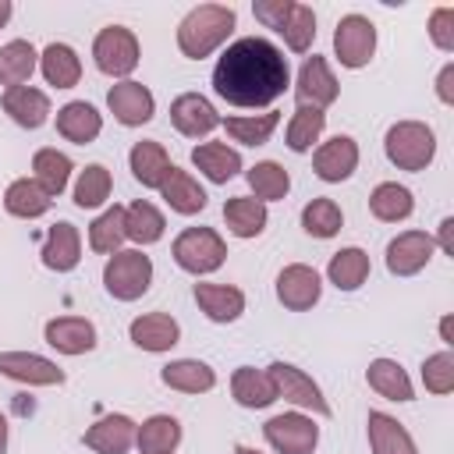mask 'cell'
I'll use <instances>...</instances> for the list:
<instances>
[{"label":"cell","instance_id":"1","mask_svg":"<svg viewBox=\"0 0 454 454\" xmlns=\"http://www.w3.org/2000/svg\"><path fill=\"white\" fill-rule=\"evenodd\" d=\"M291 85V67L280 46L262 35L234 39L213 64V92L241 110L277 103Z\"/></svg>","mask_w":454,"mask_h":454},{"label":"cell","instance_id":"2","mask_svg":"<svg viewBox=\"0 0 454 454\" xmlns=\"http://www.w3.org/2000/svg\"><path fill=\"white\" fill-rule=\"evenodd\" d=\"M234 25H238L234 7H227V4H199L177 21V50L188 60H202V57L216 53L231 39Z\"/></svg>","mask_w":454,"mask_h":454},{"label":"cell","instance_id":"3","mask_svg":"<svg viewBox=\"0 0 454 454\" xmlns=\"http://www.w3.org/2000/svg\"><path fill=\"white\" fill-rule=\"evenodd\" d=\"M383 153L397 170L419 174L436 156V131L426 121H397L383 135Z\"/></svg>","mask_w":454,"mask_h":454},{"label":"cell","instance_id":"4","mask_svg":"<svg viewBox=\"0 0 454 454\" xmlns=\"http://www.w3.org/2000/svg\"><path fill=\"white\" fill-rule=\"evenodd\" d=\"M103 287L114 301H138L153 287V259L142 248H121L106 255Z\"/></svg>","mask_w":454,"mask_h":454},{"label":"cell","instance_id":"5","mask_svg":"<svg viewBox=\"0 0 454 454\" xmlns=\"http://www.w3.org/2000/svg\"><path fill=\"white\" fill-rule=\"evenodd\" d=\"M174 262L192 277H209L227 259V241L213 227H184L170 245Z\"/></svg>","mask_w":454,"mask_h":454},{"label":"cell","instance_id":"6","mask_svg":"<svg viewBox=\"0 0 454 454\" xmlns=\"http://www.w3.org/2000/svg\"><path fill=\"white\" fill-rule=\"evenodd\" d=\"M142 60V46H138V35L124 25H106L96 32L92 39V64L106 74V78H117V82H128L131 71L138 67Z\"/></svg>","mask_w":454,"mask_h":454},{"label":"cell","instance_id":"7","mask_svg":"<svg viewBox=\"0 0 454 454\" xmlns=\"http://www.w3.org/2000/svg\"><path fill=\"white\" fill-rule=\"evenodd\" d=\"M266 369H270V376H273L277 397H284L287 404H294V411H305V415H312V419H330L333 408H330V401L323 397L319 383H316L305 369H298V365H291V362H270Z\"/></svg>","mask_w":454,"mask_h":454},{"label":"cell","instance_id":"8","mask_svg":"<svg viewBox=\"0 0 454 454\" xmlns=\"http://www.w3.org/2000/svg\"><path fill=\"white\" fill-rule=\"evenodd\" d=\"M262 440L277 454H312L319 443V426L305 411H280L262 422Z\"/></svg>","mask_w":454,"mask_h":454},{"label":"cell","instance_id":"9","mask_svg":"<svg viewBox=\"0 0 454 454\" xmlns=\"http://www.w3.org/2000/svg\"><path fill=\"white\" fill-rule=\"evenodd\" d=\"M376 53V25L365 14H344L333 28V57L348 71H362Z\"/></svg>","mask_w":454,"mask_h":454},{"label":"cell","instance_id":"10","mask_svg":"<svg viewBox=\"0 0 454 454\" xmlns=\"http://www.w3.org/2000/svg\"><path fill=\"white\" fill-rule=\"evenodd\" d=\"M337 96H340V85H337V74L330 71L326 57H319V53L305 57L301 67H298V78H294V99H298V106H312V110H323L326 114V106H333Z\"/></svg>","mask_w":454,"mask_h":454},{"label":"cell","instance_id":"11","mask_svg":"<svg viewBox=\"0 0 454 454\" xmlns=\"http://www.w3.org/2000/svg\"><path fill=\"white\" fill-rule=\"evenodd\" d=\"M106 110L114 114L117 124H124V128H142V124H149L153 114H156V96H153L142 82H135V78L114 82L110 92H106Z\"/></svg>","mask_w":454,"mask_h":454},{"label":"cell","instance_id":"12","mask_svg":"<svg viewBox=\"0 0 454 454\" xmlns=\"http://www.w3.org/2000/svg\"><path fill=\"white\" fill-rule=\"evenodd\" d=\"M433 252H436L433 234H426V231H401L397 238L387 241V255L383 259H387V270L394 277H415V273H422L429 266Z\"/></svg>","mask_w":454,"mask_h":454},{"label":"cell","instance_id":"13","mask_svg":"<svg viewBox=\"0 0 454 454\" xmlns=\"http://www.w3.org/2000/svg\"><path fill=\"white\" fill-rule=\"evenodd\" d=\"M323 294V277L309 262H291L277 273V301L291 312H309Z\"/></svg>","mask_w":454,"mask_h":454},{"label":"cell","instance_id":"14","mask_svg":"<svg viewBox=\"0 0 454 454\" xmlns=\"http://www.w3.org/2000/svg\"><path fill=\"white\" fill-rule=\"evenodd\" d=\"M0 376L25 383V387H60L64 369L35 351H0Z\"/></svg>","mask_w":454,"mask_h":454},{"label":"cell","instance_id":"15","mask_svg":"<svg viewBox=\"0 0 454 454\" xmlns=\"http://www.w3.org/2000/svg\"><path fill=\"white\" fill-rule=\"evenodd\" d=\"M312 170L326 184H340L358 170V142L351 135H333L316 145L312 153Z\"/></svg>","mask_w":454,"mask_h":454},{"label":"cell","instance_id":"16","mask_svg":"<svg viewBox=\"0 0 454 454\" xmlns=\"http://www.w3.org/2000/svg\"><path fill=\"white\" fill-rule=\"evenodd\" d=\"M43 340L57 355H71L74 358V355H89L99 344V333H96V323L85 319V316H57V319H46Z\"/></svg>","mask_w":454,"mask_h":454},{"label":"cell","instance_id":"17","mask_svg":"<svg viewBox=\"0 0 454 454\" xmlns=\"http://www.w3.org/2000/svg\"><path fill=\"white\" fill-rule=\"evenodd\" d=\"M170 124L184 138H206V135H213L220 128V114L202 92H181L170 103Z\"/></svg>","mask_w":454,"mask_h":454},{"label":"cell","instance_id":"18","mask_svg":"<svg viewBox=\"0 0 454 454\" xmlns=\"http://www.w3.org/2000/svg\"><path fill=\"white\" fill-rule=\"evenodd\" d=\"M128 337L135 348H142L149 355H163L181 340V323L170 312H142L131 319Z\"/></svg>","mask_w":454,"mask_h":454},{"label":"cell","instance_id":"19","mask_svg":"<svg viewBox=\"0 0 454 454\" xmlns=\"http://www.w3.org/2000/svg\"><path fill=\"white\" fill-rule=\"evenodd\" d=\"M135 429H138L135 419L114 411V415L96 419V422L82 433V443H85L89 450H96V454H128V450L135 447Z\"/></svg>","mask_w":454,"mask_h":454},{"label":"cell","instance_id":"20","mask_svg":"<svg viewBox=\"0 0 454 454\" xmlns=\"http://www.w3.org/2000/svg\"><path fill=\"white\" fill-rule=\"evenodd\" d=\"M39 259L53 273H71L82 262V234H78V227L71 220H57L43 238Z\"/></svg>","mask_w":454,"mask_h":454},{"label":"cell","instance_id":"21","mask_svg":"<svg viewBox=\"0 0 454 454\" xmlns=\"http://www.w3.org/2000/svg\"><path fill=\"white\" fill-rule=\"evenodd\" d=\"M0 106H4V114H7L18 128H25V131L43 128V124L50 121V114H53V110H50V96H46L43 89H35V85L4 89Z\"/></svg>","mask_w":454,"mask_h":454},{"label":"cell","instance_id":"22","mask_svg":"<svg viewBox=\"0 0 454 454\" xmlns=\"http://www.w3.org/2000/svg\"><path fill=\"white\" fill-rule=\"evenodd\" d=\"M99 131H103V114H99L92 103L71 99V103H64V106L57 110V135H60L64 142L89 145V142L99 138Z\"/></svg>","mask_w":454,"mask_h":454},{"label":"cell","instance_id":"23","mask_svg":"<svg viewBox=\"0 0 454 454\" xmlns=\"http://www.w3.org/2000/svg\"><path fill=\"white\" fill-rule=\"evenodd\" d=\"M192 167L209 181V184H227L231 177L241 174V153L227 142H199L192 149Z\"/></svg>","mask_w":454,"mask_h":454},{"label":"cell","instance_id":"24","mask_svg":"<svg viewBox=\"0 0 454 454\" xmlns=\"http://www.w3.org/2000/svg\"><path fill=\"white\" fill-rule=\"evenodd\" d=\"M156 192H160V199H163L177 216H195V213H202L206 202H209L206 188H202L188 170H181V167H170L167 177H163V184H160Z\"/></svg>","mask_w":454,"mask_h":454},{"label":"cell","instance_id":"25","mask_svg":"<svg viewBox=\"0 0 454 454\" xmlns=\"http://www.w3.org/2000/svg\"><path fill=\"white\" fill-rule=\"evenodd\" d=\"M192 294L209 323H234L245 312V291L234 284H195Z\"/></svg>","mask_w":454,"mask_h":454},{"label":"cell","instance_id":"26","mask_svg":"<svg viewBox=\"0 0 454 454\" xmlns=\"http://www.w3.org/2000/svg\"><path fill=\"white\" fill-rule=\"evenodd\" d=\"M365 436H369V450L372 454H419L411 433L404 429V422H397L387 411H369L365 415Z\"/></svg>","mask_w":454,"mask_h":454},{"label":"cell","instance_id":"27","mask_svg":"<svg viewBox=\"0 0 454 454\" xmlns=\"http://www.w3.org/2000/svg\"><path fill=\"white\" fill-rule=\"evenodd\" d=\"M231 397L241 404V408H270L277 401V387H273V376L270 369H255V365H238L231 372Z\"/></svg>","mask_w":454,"mask_h":454},{"label":"cell","instance_id":"28","mask_svg":"<svg viewBox=\"0 0 454 454\" xmlns=\"http://www.w3.org/2000/svg\"><path fill=\"white\" fill-rule=\"evenodd\" d=\"M160 380L163 387L177 390V394H209L216 387V372L209 362H199V358H174L160 369Z\"/></svg>","mask_w":454,"mask_h":454},{"label":"cell","instance_id":"29","mask_svg":"<svg viewBox=\"0 0 454 454\" xmlns=\"http://www.w3.org/2000/svg\"><path fill=\"white\" fill-rule=\"evenodd\" d=\"M365 383L387 397V401H397V404H408L415 401V387H411V376L404 372V365L397 358H372L369 369H365Z\"/></svg>","mask_w":454,"mask_h":454},{"label":"cell","instance_id":"30","mask_svg":"<svg viewBox=\"0 0 454 454\" xmlns=\"http://www.w3.org/2000/svg\"><path fill=\"white\" fill-rule=\"evenodd\" d=\"M128 167H131V177L142 184V188H160L163 184V177H167V170L174 167L170 163V156H167V149H163V142H153V138H142V142H135L131 145V153H128Z\"/></svg>","mask_w":454,"mask_h":454},{"label":"cell","instance_id":"31","mask_svg":"<svg viewBox=\"0 0 454 454\" xmlns=\"http://www.w3.org/2000/svg\"><path fill=\"white\" fill-rule=\"evenodd\" d=\"M39 71L53 89H74L82 82V57L67 43H50L39 53Z\"/></svg>","mask_w":454,"mask_h":454},{"label":"cell","instance_id":"32","mask_svg":"<svg viewBox=\"0 0 454 454\" xmlns=\"http://www.w3.org/2000/svg\"><path fill=\"white\" fill-rule=\"evenodd\" d=\"M266 220H270L266 202H259V199H252V195H234V199L223 202V223H227V231H231L234 238H241V241L259 238V234L266 231Z\"/></svg>","mask_w":454,"mask_h":454},{"label":"cell","instance_id":"33","mask_svg":"<svg viewBox=\"0 0 454 454\" xmlns=\"http://www.w3.org/2000/svg\"><path fill=\"white\" fill-rule=\"evenodd\" d=\"M181 436L184 429L174 415H149L135 429V447L138 454H174L181 447Z\"/></svg>","mask_w":454,"mask_h":454},{"label":"cell","instance_id":"34","mask_svg":"<svg viewBox=\"0 0 454 454\" xmlns=\"http://www.w3.org/2000/svg\"><path fill=\"white\" fill-rule=\"evenodd\" d=\"M369 270H372L369 252H362L358 245H348V248H340V252L330 255V262H326V280H330L337 291H358V287L369 280Z\"/></svg>","mask_w":454,"mask_h":454},{"label":"cell","instance_id":"35","mask_svg":"<svg viewBox=\"0 0 454 454\" xmlns=\"http://www.w3.org/2000/svg\"><path fill=\"white\" fill-rule=\"evenodd\" d=\"M35 67H39V50L28 39H11L0 46V85L4 89L28 85Z\"/></svg>","mask_w":454,"mask_h":454},{"label":"cell","instance_id":"36","mask_svg":"<svg viewBox=\"0 0 454 454\" xmlns=\"http://www.w3.org/2000/svg\"><path fill=\"white\" fill-rule=\"evenodd\" d=\"M71 170H74L71 156L60 153V149H53V145L35 149V156H32V181H35L50 199H57V195L67 188Z\"/></svg>","mask_w":454,"mask_h":454},{"label":"cell","instance_id":"37","mask_svg":"<svg viewBox=\"0 0 454 454\" xmlns=\"http://www.w3.org/2000/svg\"><path fill=\"white\" fill-rule=\"evenodd\" d=\"M50 206H53V199L32 177H14L4 188V209L18 220H39V216L50 213Z\"/></svg>","mask_w":454,"mask_h":454},{"label":"cell","instance_id":"38","mask_svg":"<svg viewBox=\"0 0 454 454\" xmlns=\"http://www.w3.org/2000/svg\"><path fill=\"white\" fill-rule=\"evenodd\" d=\"M369 213L383 223H401L415 213V195H411V188H404L397 181H380L369 195Z\"/></svg>","mask_w":454,"mask_h":454},{"label":"cell","instance_id":"39","mask_svg":"<svg viewBox=\"0 0 454 454\" xmlns=\"http://www.w3.org/2000/svg\"><path fill=\"white\" fill-rule=\"evenodd\" d=\"M280 114L266 110V114H238V117H220V128L231 135V142L238 145H266L270 135L277 131Z\"/></svg>","mask_w":454,"mask_h":454},{"label":"cell","instance_id":"40","mask_svg":"<svg viewBox=\"0 0 454 454\" xmlns=\"http://www.w3.org/2000/svg\"><path fill=\"white\" fill-rule=\"evenodd\" d=\"M163 231H167V220H163V213H160L153 202L138 199V202L124 206V234H128V241H135L138 248L156 245V241L163 238Z\"/></svg>","mask_w":454,"mask_h":454},{"label":"cell","instance_id":"41","mask_svg":"<svg viewBox=\"0 0 454 454\" xmlns=\"http://www.w3.org/2000/svg\"><path fill=\"white\" fill-rule=\"evenodd\" d=\"M245 181L252 188V199L259 202H280L291 192V174L277 160H259L255 167L245 170Z\"/></svg>","mask_w":454,"mask_h":454},{"label":"cell","instance_id":"42","mask_svg":"<svg viewBox=\"0 0 454 454\" xmlns=\"http://www.w3.org/2000/svg\"><path fill=\"white\" fill-rule=\"evenodd\" d=\"M323 131H326V114L323 110L294 106V114L287 121V131H284V145L291 153H312V145L323 138Z\"/></svg>","mask_w":454,"mask_h":454},{"label":"cell","instance_id":"43","mask_svg":"<svg viewBox=\"0 0 454 454\" xmlns=\"http://www.w3.org/2000/svg\"><path fill=\"white\" fill-rule=\"evenodd\" d=\"M340 227H344V213H340V206H337L333 199L319 195V199H309V202L301 206V231H305L309 238L326 241V238H337Z\"/></svg>","mask_w":454,"mask_h":454},{"label":"cell","instance_id":"44","mask_svg":"<svg viewBox=\"0 0 454 454\" xmlns=\"http://www.w3.org/2000/svg\"><path fill=\"white\" fill-rule=\"evenodd\" d=\"M124 241H128V234H124V206H110L89 223V248L96 255H114V252H121Z\"/></svg>","mask_w":454,"mask_h":454},{"label":"cell","instance_id":"45","mask_svg":"<svg viewBox=\"0 0 454 454\" xmlns=\"http://www.w3.org/2000/svg\"><path fill=\"white\" fill-rule=\"evenodd\" d=\"M114 192V177L103 163H89L85 170H78V181H74V206L78 209H99Z\"/></svg>","mask_w":454,"mask_h":454},{"label":"cell","instance_id":"46","mask_svg":"<svg viewBox=\"0 0 454 454\" xmlns=\"http://www.w3.org/2000/svg\"><path fill=\"white\" fill-rule=\"evenodd\" d=\"M277 35L287 43L291 53H305L312 46V39H316V11L309 4H298L294 0L291 11H287V18H284V25L277 28Z\"/></svg>","mask_w":454,"mask_h":454},{"label":"cell","instance_id":"47","mask_svg":"<svg viewBox=\"0 0 454 454\" xmlns=\"http://www.w3.org/2000/svg\"><path fill=\"white\" fill-rule=\"evenodd\" d=\"M422 387L436 397H447L454 390V351L443 348L436 355H426L422 362Z\"/></svg>","mask_w":454,"mask_h":454},{"label":"cell","instance_id":"48","mask_svg":"<svg viewBox=\"0 0 454 454\" xmlns=\"http://www.w3.org/2000/svg\"><path fill=\"white\" fill-rule=\"evenodd\" d=\"M426 32H429V39L440 53H454V7H436L429 14Z\"/></svg>","mask_w":454,"mask_h":454},{"label":"cell","instance_id":"49","mask_svg":"<svg viewBox=\"0 0 454 454\" xmlns=\"http://www.w3.org/2000/svg\"><path fill=\"white\" fill-rule=\"evenodd\" d=\"M291 4H294V0H255V4H252V14H255L266 28H273V32H277V28L284 25V18H287Z\"/></svg>","mask_w":454,"mask_h":454},{"label":"cell","instance_id":"50","mask_svg":"<svg viewBox=\"0 0 454 454\" xmlns=\"http://www.w3.org/2000/svg\"><path fill=\"white\" fill-rule=\"evenodd\" d=\"M436 99L443 106H454V60H447L436 74Z\"/></svg>","mask_w":454,"mask_h":454},{"label":"cell","instance_id":"51","mask_svg":"<svg viewBox=\"0 0 454 454\" xmlns=\"http://www.w3.org/2000/svg\"><path fill=\"white\" fill-rule=\"evenodd\" d=\"M433 245H436L443 255H450V259H454V216H443V220H440V231H436Z\"/></svg>","mask_w":454,"mask_h":454},{"label":"cell","instance_id":"52","mask_svg":"<svg viewBox=\"0 0 454 454\" xmlns=\"http://www.w3.org/2000/svg\"><path fill=\"white\" fill-rule=\"evenodd\" d=\"M440 340H443V348H454V333H450V316H443V319H440Z\"/></svg>","mask_w":454,"mask_h":454},{"label":"cell","instance_id":"53","mask_svg":"<svg viewBox=\"0 0 454 454\" xmlns=\"http://www.w3.org/2000/svg\"><path fill=\"white\" fill-rule=\"evenodd\" d=\"M7 440H11V429H7V419L0 411V454H7Z\"/></svg>","mask_w":454,"mask_h":454},{"label":"cell","instance_id":"54","mask_svg":"<svg viewBox=\"0 0 454 454\" xmlns=\"http://www.w3.org/2000/svg\"><path fill=\"white\" fill-rule=\"evenodd\" d=\"M11 14H14V4L11 0H0V28L11 21Z\"/></svg>","mask_w":454,"mask_h":454},{"label":"cell","instance_id":"55","mask_svg":"<svg viewBox=\"0 0 454 454\" xmlns=\"http://www.w3.org/2000/svg\"><path fill=\"white\" fill-rule=\"evenodd\" d=\"M234 454H262V450H255V447H245V443H238V447H234Z\"/></svg>","mask_w":454,"mask_h":454}]
</instances>
